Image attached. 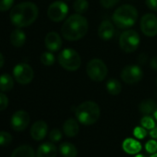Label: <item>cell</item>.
<instances>
[{"mask_svg": "<svg viewBox=\"0 0 157 157\" xmlns=\"http://www.w3.org/2000/svg\"><path fill=\"white\" fill-rule=\"evenodd\" d=\"M89 24L86 18L77 13L65 21L61 28V34L67 41H78L87 34Z\"/></svg>", "mask_w": 157, "mask_h": 157, "instance_id": "1", "label": "cell"}, {"mask_svg": "<svg viewBox=\"0 0 157 157\" xmlns=\"http://www.w3.org/2000/svg\"><path fill=\"white\" fill-rule=\"evenodd\" d=\"M39 10L37 6L32 2H23L12 8L10 17L13 25L23 28L32 25L37 19Z\"/></svg>", "mask_w": 157, "mask_h": 157, "instance_id": "2", "label": "cell"}, {"mask_svg": "<svg viewBox=\"0 0 157 157\" xmlns=\"http://www.w3.org/2000/svg\"><path fill=\"white\" fill-rule=\"evenodd\" d=\"M100 107L93 101H86L78 105L75 109V115L78 121L85 126L94 125L100 117Z\"/></svg>", "mask_w": 157, "mask_h": 157, "instance_id": "3", "label": "cell"}, {"mask_svg": "<svg viewBox=\"0 0 157 157\" xmlns=\"http://www.w3.org/2000/svg\"><path fill=\"white\" fill-rule=\"evenodd\" d=\"M113 23L119 29L132 27L138 20V11L131 5H122L117 8L112 17Z\"/></svg>", "mask_w": 157, "mask_h": 157, "instance_id": "4", "label": "cell"}, {"mask_svg": "<svg viewBox=\"0 0 157 157\" xmlns=\"http://www.w3.org/2000/svg\"><path fill=\"white\" fill-rule=\"evenodd\" d=\"M59 65L66 70L76 71L80 68L82 65V58L78 53L72 49L67 48L62 50L57 57Z\"/></svg>", "mask_w": 157, "mask_h": 157, "instance_id": "5", "label": "cell"}, {"mask_svg": "<svg viewBox=\"0 0 157 157\" xmlns=\"http://www.w3.org/2000/svg\"><path fill=\"white\" fill-rule=\"evenodd\" d=\"M86 72L92 81L101 82L106 78L108 69L105 63L102 59L94 58L88 62L86 66Z\"/></svg>", "mask_w": 157, "mask_h": 157, "instance_id": "6", "label": "cell"}, {"mask_svg": "<svg viewBox=\"0 0 157 157\" xmlns=\"http://www.w3.org/2000/svg\"><path fill=\"white\" fill-rule=\"evenodd\" d=\"M140 43V35L133 30H127L123 32L119 37V46L125 53H132L136 51Z\"/></svg>", "mask_w": 157, "mask_h": 157, "instance_id": "7", "label": "cell"}, {"mask_svg": "<svg viewBox=\"0 0 157 157\" xmlns=\"http://www.w3.org/2000/svg\"><path fill=\"white\" fill-rule=\"evenodd\" d=\"M13 76L17 82L21 84H29L34 77V72L32 67L26 63H21L15 66Z\"/></svg>", "mask_w": 157, "mask_h": 157, "instance_id": "8", "label": "cell"}, {"mask_svg": "<svg viewBox=\"0 0 157 157\" xmlns=\"http://www.w3.org/2000/svg\"><path fill=\"white\" fill-rule=\"evenodd\" d=\"M120 76L122 81L127 84H135L142 78L143 71L140 66L128 65L122 69Z\"/></svg>", "mask_w": 157, "mask_h": 157, "instance_id": "9", "label": "cell"}, {"mask_svg": "<svg viewBox=\"0 0 157 157\" xmlns=\"http://www.w3.org/2000/svg\"><path fill=\"white\" fill-rule=\"evenodd\" d=\"M68 13V7L63 1H56L52 3L47 10L48 18L54 22L62 21Z\"/></svg>", "mask_w": 157, "mask_h": 157, "instance_id": "10", "label": "cell"}, {"mask_svg": "<svg viewBox=\"0 0 157 157\" xmlns=\"http://www.w3.org/2000/svg\"><path fill=\"white\" fill-rule=\"evenodd\" d=\"M140 30L148 37L157 35V17L152 13H147L140 20Z\"/></svg>", "mask_w": 157, "mask_h": 157, "instance_id": "11", "label": "cell"}, {"mask_svg": "<svg viewBox=\"0 0 157 157\" xmlns=\"http://www.w3.org/2000/svg\"><path fill=\"white\" fill-rule=\"evenodd\" d=\"M30 123V116L27 112L23 110L17 111L13 114L11 117V128L15 131H23L27 128Z\"/></svg>", "mask_w": 157, "mask_h": 157, "instance_id": "12", "label": "cell"}, {"mask_svg": "<svg viewBox=\"0 0 157 157\" xmlns=\"http://www.w3.org/2000/svg\"><path fill=\"white\" fill-rule=\"evenodd\" d=\"M45 47L50 52H56L62 46V40L60 35L56 32H50L46 34L44 39Z\"/></svg>", "mask_w": 157, "mask_h": 157, "instance_id": "13", "label": "cell"}, {"mask_svg": "<svg viewBox=\"0 0 157 157\" xmlns=\"http://www.w3.org/2000/svg\"><path fill=\"white\" fill-rule=\"evenodd\" d=\"M47 124L43 120L34 122L31 128V136L34 140H42L47 134Z\"/></svg>", "mask_w": 157, "mask_h": 157, "instance_id": "14", "label": "cell"}, {"mask_svg": "<svg viewBox=\"0 0 157 157\" xmlns=\"http://www.w3.org/2000/svg\"><path fill=\"white\" fill-rule=\"evenodd\" d=\"M114 34H115L114 24L108 20H105L104 21H102V23L98 28V36L104 41H108L113 38Z\"/></svg>", "mask_w": 157, "mask_h": 157, "instance_id": "15", "label": "cell"}, {"mask_svg": "<svg viewBox=\"0 0 157 157\" xmlns=\"http://www.w3.org/2000/svg\"><path fill=\"white\" fill-rule=\"evenodd\" d=\"M56 147L51 142H44L38 147L36 157H56Z\"/></svg>", "mask_w": 157, "mask_h": 157, "instance_id": "16", "label": "cell"}, {"mask_svg": "<svg viewBox=\"0 0 157 157\" xmlns=\"http://www.w3.org/2000/svg\"><path fill=\"white\" fill-rule=\"evenodd\" d=\"M63 130L66 136L72 138L75 137L78 131H80V126L78 124V121L74 118H68L65 121L63 125Z\"/></svg>", "mask_w": 157, "mask_h": 157, "instance_id": "17", "label": "cell"}, {"mask_svg": "<svg viewBox=\"0 0 157 157\" xmlns=\"http://www.w3.org/2000/svg\"><path fill=\"white\" fill-rule=\"evenodd\" d=\"M156 110H157V103L152 99H145L141 101L139 105V111L145 116H150L151 114H154Z\"/></svg>", "mask_w": 157, "mask_h": 157, "instance_id": "18", "label": "cell"}, {"mask_svg": "<svg viewBox=\"0 0 157 157\" xmlns=\"http://www.w3.org/2000/svg\"><path fill=\"white\" fill-rule=\"evenodd\" d=\"M122 147H123V150L128 154H137L141 150V144L138 140L131 139V138L126 139L123 141Z\"/></svg>", "mask_w": 157, "mask_h": 157, "instance_id": "19", "label": "cell"}, {"mask_svg": "<svg viewBox=\"0 0 157 157\" xmlns=\"http://www.w3.org/2000/svg\"><path fill=\"white\" fill-rule=\"evenodd\" d=\"M10 42L15 47H21L26 42V34L21 29L14 30L10 34Z\"/></svg>", "mask_w": 157, "mask_h": 157, "instance_id": "20", "label": "cell"}, {"mask_svg": "<svg viewBox=\"0 0 157 157\" xmlns=\"http://www.w3.org/2000/svg\"><path fill=\"white\" fill-rule=\"evenodd\" d=\"M60 153L63 157H77L78 150L76 146L70 142H63L59 146Z\"/></svg>", "mask_w": 157, "mask_h": 157, "instance_id": "21", "label": "cell"}, {"mask_svg": "<svg viewBox=\"0 0 157 157\" xmlns=\"http://www.w3.org/2000/svg\"><path fill=\"white\" fill-rule=\"evenodd\" d=\"M10 157H35V152L31 146L22 145L15 149Z\"/></svg>", "mask_w": 157, "mask_h": 157, "instance_id": "22", "label": "cell"}, {"mask_svg": "<svg viewBox=\"0 0 157 157\" xmlns=\"http://www.w3.org/2000/svg\"><path fill=\"white\" fill-rule=\"evenodd\" d=\"M13 87H14V81L10 74L5 73L0 76V91L10 92V90H12Z\"/></svg>", "mask_w": 157, "mask_h": 157, "instance_id": "23", "label": "cell"}, {"mask_svg": "<svg viewBox=\"0 0 157 157\" xmlns=\"http://www.w3.org/2000/svg\"><path fill=\"white\" fill-rule=\"evenodd\" d=\"M106 90L111 95H117L121 93L122 86L121 83L116 78H110L106 82Z\"/></svg>", "mask_w": 157, "mask_h": 157, "instance_id": "24", "label": "cell"}, {"mask_svg": "<svg viewBox=\"0 0 157 157\" xmlns=\"http://www.w3.org/2000/svg\"><path fill=\"white\" fill-rule=\"evenodd\" d=\"M73 9L78 14H83L89 9L88 0H75L73 3Z\"/></svg>", "mask_w": 157, "mask_h": 157, "instance_id": "25", "label": "cell"}, {"mask_svg": "<svg viewBox=\"0 0 157 157\" xmlns=\"http://www.w3.org/2000/svg\"><path fill=\"white\" fill-rule=\"evenodd\" d=\"M40 60L42 64H44V66H52L55 63L56 58H55V56L51 52H44L41 55Z\"/></svg>", "mask_w": 157, "mask_h": 157, "instance_id": "26", "label": "cell"}, {"mask_svg": "<svg viewBox=\"0 0 157 157\" xmlns=\"http://www.w3.org/2000/svg\"><path fill=\"white\" fill-rule=\"evenodd\" d=\"M12 141V136L7 131H0V146H8Z\"/></svg>", "mask_w": 157, "mask_h": 157, "instance_id": "27", "label": "cell"}, {"mask_svg": "<svg viewBox=\"0 0 157 157\" xmlns=\"http://www.w3.org/2000/svg\"><path fill=\"white\" fill-rule=\"evenodd\" d=\"M140 124L141 126L146 128V129H151L154 126H155V122L154 120L150 117V116H145L141 118L140 120Z\"/></svg>", "mask_w": 157, "mask_h": 157, "instance_id": "28", "label": "cell"}, {"mask_svg": "<svg viewBox=\"0 0 157 157\" xmlns=\"http://www.w3.org/2000/svg\"><path fill=\"white\" fill-rule=\"evenodd\" d=\"M145 149L151 154L155 153L157 151V141H156V140H148L145 144Z\"/></svg>", "mask_w": 157, "mask_h": 157, "instance_id": "29", "label": "cell"}, {"mask_svg": "<svg viewBox=\"0 0 157 157\" xmlns=\"http://www.w3.org/2000/svg\"><path fill=\"white\" fill-rule=\"evenodd\" d=\"M49 139L53 142H57L62 139V133L58 128H54L49 133Z\"/></svg>", "mask_w": 157, "mask_h": 157, "instance_id": "30", "label": "cell"}, {"mask_svg": "<svg viewBox=\"0 0 157 157\" xmlns=\"http://www.w3.org/2000/svg\"><path fill=\"white\" fill-rule=\"evenodd\" d=\"M133 134L137 139L142 140L147 136V131H146V128H144L143 127H137L134 128Z\"/></svg>", "mask_w": 157, "mask_h": 157, "instance_id": "31", "label": "cell"}, {"mask_svg": "<svg viewBox=\"0 0 157 157\" xmlns=\"http://www.w3.org/2000/svg\"><path fill=\"white\" fill-rule=\"evenodd\" d=\"M14 0H0V11H7L12 8Z\"/></svg>", "mask_w": 157, "mask_h": 157, "instance_id": "32", "label": "cell"}, {"mask_svg": "<svg viewBox=\"0 0 157 157\" xmlns=\"http://www.w3.org/2000/svg\"><path fill=\"white\" fill-rule=\"evenodd\" d=\"M119 1L120 0H100V3L105 9H110L115 7Z\"/></svg>", "mask_w": 157, "mask_h": 157, "instance_id": "33", "label": "cell"}, {"mask_svg": "<svg viewBox=\"0 0 157 157\" xmlns=\"http://www.w3.org/2000/svg\"><path fill=\"white\" fill-rule=\"evenodd\" d=\"M9 105V99L6 94L0 93V111L5 110Z\"/></svg>", "mask_w": 157, "mask_h": 157, "instance_id": "34", "label": "cell"}, {"mask_svg": "<svg viewBox=\"0 0 157 157\" xmlns=\"http://www.w3.org/2000/svg\"><path fill=\"white\" fill-rule=\"evenodd\" d=\"M145 3L150 10L157 11V0H145Z\"/></svg>", "mask_w": 157, "mask_h": 157, "instance_id": "35", "label": "cell"}, {"mask_svg": "<svg viewBox=\"0 0 157 157\" xmlns=\"http://www.w3.org/2000/svg\"><path fill=\"white\" fill-rule=\"evenodd\" d=\"M150 136L153 139L157 140V125H155L150 131Z\"/></svg>", "mask_w": 157, "mask_h": 157, "instance_id": "36", "label": "cell"}, {"mask_svg": "<svg viewBox=\"0 0 157 157\" xmlns=\"http://www.w3.org/2000/svg\"><path fill=\"white\" fill-rule=\"evenodd\" d=\"M150 65H151V67L154 70H157V56H153L150 62Z\"/></svg>", "mask_w": 157, "mask_h": 157, "instance_id": "37", "label": "cell"}, {"mask_svg": "<svg viewBox=\"0 0 157 157\" xmlns=\"http://www.w3.org/2000/svg\"><path fill=\"white\" fill-rule=\"evenodd\" d=\"M147 60V55L146 54H140L138 57V61L140 64H144Z\"/></svg>", "mask_w": 157, "mask_h": 157, "instance_id": "38", "label": "cell"}, {"mask_svg": "<svg viewBox=\"0 0 157 157\" xmlns=\"http://www.w3.org/2000/svg\"><path fill=\"white\" fill-rule=\"evenodd\" d=\"M4 64H5V57L1 53H0V68L4 66Z\"/></svg>", "mask_w": 157, "mask_h": 157, "instance_id": "39", "label": "cell"}, {"mask_svg": "<svg viewBox=\"0 0 157 157\" xmlns=\"http://www.w3.org/2000/svg\"><path fill=\"white\" fill-rule=\"evenodd\" d=\"M135 157H146V156L144 154H142V153H137Z\"/></svg>", "mask_w": 157, "mask_h": 157, "instance_id": "40", "label": "cell"}, {"mask_svg": "<svg viewBox=\"0 0 157 157\" xmlns=\"http://www.w3.org/2000/svg\"><path fill=\"white\" fill-rule=\"evenodd\" d=\"M153 116H154V118L156 119V121H157V110L155 111V113L153 114Z\"/></svg>", "mask_w": 157, "mask_h": 157, "instance_id": "41", "label": "cell"}, {"mask_svg": "<svg viewBox=\"0 0 157 157\" xmlns=\"http://www.w3.org/2000/svg\"><path fill=\"white\" fill-rule=\"evenodd\" d=\"M151 157H157V152H155V153H152V155H151Z\"/></svg>", "mask_w": 157, "mask_h": 157, "instance_id": "42", "label": "cell"}, {"mask_svg": "<svg viewBox=\"0 0 157 157\" xmlns=\"http://www.w3.org/2000/svg\"><path fill=\"white\" fill-rule=\"evenodd\" d=\"M156 84H157V80H156Z\"/></svg>", "mask_w": 157, "mask_h": 157, "instance_id": "43", "label": "cell"}]
</instances>
